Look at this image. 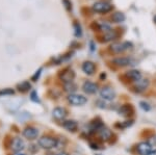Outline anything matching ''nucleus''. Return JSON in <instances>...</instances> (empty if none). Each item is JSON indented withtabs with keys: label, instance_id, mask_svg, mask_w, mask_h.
I'll list each match as a JSON object with an SVG mask.
<instances>
[{
	"label": "nucleus",
	"instance_id": "17",
	"mask_svg": "<svg viewBox=\"0 0 156 155\" xmlns=\"http://www.w3.org/2000/svg\"><path fill=\"white\" fill-rule=\"evenodd\" d=\"M74 76H75L74 72L72 70H68V71L62 72V74L60 75V78L66 83V82H71L73 80V78H74Z\"/></svg>",
	"mask_w": 156,
	"mask_h": 155
},
{
	"label": "nucleus",
	"instance_id": "8",
	"mask_svg": "<svg viewBox=\"0 0 156 155\" xmlns=\"http://www.w3.org/2000/svg\"><path fill=\"white\" fill-rule=\"evenodd\" d=\"M23 136L25 139L32 141V139H36L39 136V130H37L36 127H31V126L26 127L23 130Z\"/></svg>",
	"mask_w": 156,
	"mask_h": 155
},
{
	"label": "nucleus",
	"instance_id": "38",
	"mask_svg": "<svg viewBox=\"0 0 156 155\" xmlns=\"http://www.w3.org/2000/svg\"><path fill=\"white\" fill-rule=\"evenodd\" d=\"M96 155H101V154H96Z\"/></svg>",
	"mask_w": 156,
	"mask_h": 155
},
{
	"label": "nucleus",
	"instance_id": "20",
	"mask_svg": "<svg viewBox=\"0 0 156 155\" xmlns=\"http://www.w3.org/2000/svg\"><path fill=\"white\" fill-rule=\"evenodd\" d=\"M64 89H65V91L68 92V93L74 94V92L77 90V86L74 82L71 81V82H66V83L64 84Z\"/></svg>",
	"mask_w": 156,
	"mask_h": 155
},
{
	"label": "nucleus",
	"instance_id": "1",
	"mask_svg": "<svg viewBox=\"0 0 156 155\" xmlns=\"http://www.w3.org/2000/svg\"><path fill=\"white\" fill-rule=\"evenodd\" d=\"M39 146L45 150H51L57 146V139L52 136H42L39 139Z\"/></svg>",
	"mask_w": 156,
	"mask_h": 155
},
{
	"label": "nucleus",
	"instance_id": "27",
	"mask_svg": "<svg viewBox=\"0 0 156 155\" xmlns=\"http://www.w3.org/2000/svg\"><path fill=\"white\" fill-rule=\"evenodd\" d=\"M97 104H98V107L99 108H102V109H106L107 108V104H106V101L105 100H103V99H101V100H98L97 101Z\"/></svg>",
	"mask_w": 156,
	"mask_h": 155
},
{
	"label": "nucleus",
	"instance_id": "36",
	"mask_svg": "<svg viewBox=\"0 0 156 155\" xmlns=\"http://www.w3.org/2000/svg\"><path fill=\"white\" fill-rule=\"evenodd\" d=\"M154 22H155V23H156V15H155V16H154Z\"/></svg>",
	"mask_w": 156,
	"mask_h": 155
},
{
	"label": "nucleus",
	"instance_id": "22",
	"mask_svg": "<svg viewBox=\"0 0 156 155\" xmlns=\"http://www.w3.org/2000/svg\"><path fill=\"white\" fill-rule=\"evenodd\" d=\"M98 26H99L100 30L104 31V33H105V32H108V31L112 30V26H110V25L108 24V23H106V22H101V21L98 22Z\"/></svg>",
	"mask_w": 156,
	"mask_h": 155
},
{
	"label": "nucleus",
	"instance_id": "25",
	"mask_svg": "<svg viewBox=\"0 0 156 155\" xmlns=\"http://www.w3.org/2000/svg\"><path fill=\"white\" fill-rule=\"evenodd\" d=\"M74 29H75V37H81V34H82L81 26H80L78 23H75L74 24Z\"/></svg>",
	"mask_w": 156,
	"mask_h": 155
},
{
	"label": "nucleus",
	"instance_id": "6",
	"mask_svg": "<svg viewBox=\"0 0 156 155\" xmlns=\"http://www.w3.org/2000/svg\"><path fill=\"white\" fill-rule=\"evenodd\" d=\"M149 84H150V82L148 79L140 78V80L133 82V89H134V91L136 92V93H143V92H145L146 90L149 87Z\"/></svg>",
	"mask_w": 156,
	"mask_h": 155
},
{
	"label": "nucleus",
	"instance_id": "21",
	"mask_svg": "<svg viewBox=\"0 0 156 155\" xmlns=\"http://www.w3.org/2000/svg\"><path fill=\"white\" fill-rule=\"evenodd\" d=\"M118 34L117 32L115 30H110L108 32H105L104 33V37H103V40H104L105 42H109V41H114L115 39H117Z\"/></svg>",
	"mask_w": 156,
	"mask_h": 155
},
{
	"label": "nucleus",
	"instance_id": "24",
	"mask_svg": "<svg viewBox=\"0 0 156 155\" xmlns=\"http://www.w3.org/2000/svg\"><path fill=\"white\" fill-rule=\"evenodd\" d=\"M132 124H133V121L132 120H129V121H125L120 124H117V126H119L120 128H128V127H130Z\"/></svg>",
	"mask_w": 156,
	"mask_h": 155
},
{
	"label": "nucleus",
	"instance_id": "26",
	"mask_svg": "<svg viewBox=\"0 0 156 155\" xmlns=\"http://www.w3.org/2000/svg\"><path fill=\"white\" fill-rule=\"evenodd\" d=\"M140 108H142L143 111H151V105L148 103V102H145V101L140 102Z\"/></svg>",
	"mask_w": 156,
	"mask_h": 155
},
{
	"label": "nucleus",
	"instance_id": "2",
	"mask_svg": "<svg viewBox=\"0 0 156 155\" xmlns=\"http://www.w3.org/2000/svg\"><path fill=\"white\" fill-rule=\"evenodd\" d=\"M68 102L70 104L74 106H81L84 105L87 102V98L84 97L83 95H79V94H69L68 96Z\"/></svg>",
	"mask_w": 156,
	"mask_h": 155
},
{
	"label": "nucleus",
	"instance_id": "16",
	"mask_svg": "<svg viewBox=\"0 0 156 155\" xmlns=\"http://www.w3.org/2000/svg\"><path fill=\"white\" fill-rule=\"evenodd\" d=\"M126 76L133 82H135V81L140 80V78H143L142 73H140L138 70H130V71H128L126 73Z\"/></svg>",
	"mask_w": 156,
	"mask_h": 155
},
{
	"label": "nucleus",
	"instance_id": "11",
	"mask_svg": "<svg viewBox=\"0 0 156 155\" xmlns=\"http://www.w3.org/2000/svg\"><path fill=\"white\" fill-rule=\"evenodd\" d=\"M25 147L24 141L21 137H15L12 142V150L14 152H20L21 150H23Z\"/></svg>",
	"mask_w": 156,
	"mask_h": 155
},
{
	"label": "nucleus",
	"instance_id": "7",
	"mask_svg": "<svg viewBox=\"0 0 156 155\" xmlns=\"http://www.w3.org/2000/svg\"><path fill=\"white\" fill-rule=\"evenodd\" d=\"M82 90L85 94L87 95H94L98 92V84L92 81H85L82 84Z\"/></svg>",
	"mask_w": 156,
	"mask_h": 155
},
{
	"label": "nucleus",
	"instance_id": "10",
	"mask_svg": "<svg viewBox=\"0 0 156 155\" xmlns=\"http://www.w3.org/2000/svg\"><path fill=\"white\" fill-rule=\"evenodd\" d=\"M112 62L118 67H127L130 65H134V61L130 57H117L112 59Z\"/></svg>",
	"mask_w": 156,
	"mask_h": 155
},
{
	"label": "nucleus",
	"instance_id": "35",
	"mask_svg": "<svg viewBox=\"0 0 156 155\" xmlns=\"http://www.w3.org/2000/svg\"><path fill=\"white\" fill-rule=\"evenodd\" d=\"M57 155H68L67 153H64V152H62V153H59V154H57Z\"/></svg>",
	"mask_w": 156,
	"mask_h": 155
},
{
	"label": "nucleus",
	"instance_id": "37",
	"mask_svg": "<svg viewBox=\"0 0 156 155\" xmlns=\"http://www.w3.org/2000/svg\"><path fill=\"white\" fill-rule=\"evenodd\" d=\"M18 155H24V154H18Z\"/></svg>",
	"mask_w": 156,
	"mask_h": 155
},
{
	"label": "nucleus",
	"instance_id": "13",
	"mask_svg": "<svg viewBox=\"0 0 156 155\" xmlns=\"http://www.w3.org/2000/svg\"><path fill=\"white\" fill-rule=\"evenodd\" d=\"M82 71L87 75H93L96 71V66L93 62H84L82 64Z\"/></svg>",
	"mask_w": 156,
	"mask_h": 155
},
{
	"label": "nucleus",
	"instance_id": "19",
	"mask_svg": "<svg viewBox=\"0 0 156 155\" xmlns=\"http://www.w3.org/2000/svg\"><path fill=\"white\" fill-rule=\"evenodd\" d=\"M131 112H132V108L129 104H124L119 109V114L123 117H129L131 114Z\"/></svg>",
	"mask_w": 156,
	"mask_h": 155
},
{
	"label": "nucleus",
	"instance_id": "28",
	"mask_svg": "<svg viewBox=\"0 0 156 155\" xmlns=\"http://www.w3.org/2000/svg\"><path fill=\"white\" fill-rule=\"evenodd\" d=\"M12 94H14V90L12 89H6L4 91L0 92V95H12Z\"/></svg>",
	"mask_w": 156,
	"mask_h": 155
},
{
	"label": "nucleus",
	"instance_id": "9",
	"mask_svg": "<svg viewBox=\"0 0 156 155\" xmlns=\"http://www.w3.org/2000/svg\"><path fill=\"white\" fill-rule=\"evenodd\" d=\"M152 150V146L148 142H140L136 146V152L140 155H148Z\"/></svg>",
	"mask_w": 156,
	"mask_h": 155
},
{
	"label": "nucleus",
	"instance_id": "33",
	"mask_svg": "<svg viewBox=\"0 0 156 155\" xmlns=\"http://www.w3.org/2000/svg\"><path fill=\"white\" fill-rule=\"evenodd\" d=\"M148 155H156V149H152L149 152V154H148Z\"/></svg>",
	"mask_w": 156,
	"mask_h": 155
},
{
	"label": "nucleus",
	"instance_id": "3",
	"mask_svg": "<svg viewBox=\"0 0 156 155\" xmlns=\"http://www.w3.org/2000/svg\"><path fill=\"white\" fill-rule=\"evenodd\" d=\"M132 47V44L129 42H115L110 45V50H112L114 53H123L124 51H126L129 48Z\"/></svg>",
	"mask_w": 156,
	"mask_h": 155
},
{
	"label": "nucleus",
	"instance_id": "23",
	"mask_svg": "<svg viewBox=\"0 0 156 155\" xmlns=\"http://www.w3.org/2000/svg\"><path fill=\"white\" fill-rule=\"evenodd\" d=\"M31 87V86H30V83L28 81H23L21 82V83L18 84V89L19 91H22V92H27L29 91V89Z\"/></svg>",
	"mask_w": 156,
	"mask_h": 155
},
{
	"label": "nucleus",
	"instance_id": "14",
	"mask_svg": "<svg viewBox=\"0 0 156 155\" xmlns=\"http://www.w3.org/2000/svg\"><path fill=\"white\" fill-rule=\"evenodd\" d=\"M98 134H99L100 139H102V141H109L110 139L112 137V132L110 129H108L107 127L103 126L101 129H100L99 131H98Z\"/></svg>",
	"mask_w": 156,
	"mask_h": 155
},
{
	"label": "nucleus",
	"instance_id": "18",
	"mask_svg": "<svg viewBox=\"0 0 156 155\" xmlns=\"http://www.w3.org/2000/svg\"><path fill=\"white\" fill-rule=\"evenodd\" d=\"M112 20L115 23H122V22H124L126 20V16L122 12H115V14H112Z\"/></svg>",
	"mask_w": 156,
	"mask_h": 155
},
{
	"label": "nucleus",
	"instance_id": "15",
	"mask_svg": "<svg viewBox=\"0 0 156 155\" xmlns=\"http://www.w3.org/2000/svg\"><path fill=\"white\" fill-rule=\"evenodd\" d=\"M62 127H64L66 130L68 131H76L78 128V124L75 120H67V121H64L62 123Z\"/></svg>",
	"mask_w": 156,
	"mask_h": 155
},
{
	"label": "nucleus",
	"instance_id": "29",
	"mask_svg": "<svg viewBox=\"0 0 156 155\" xmlns=\"http://www.w3.org/2000/svg\"><path fill=\"white\" fill-rule=\"evenodd\" d=\"M41 71H42V69H40L39 71H37V73L34 74V77H32V80H34V81H37V78H39L40 74H41Z\"/></svg>",
	"mask_w": 156,
	"mask_h": 155
},
{
	"label": "nucleus",
	"instance_id": "34",
	"mask_svg": "<svg viewBox=\"0 0 156 155\" xmlns=\"http://www.w3.org/2000/svg\"><path fill=\"white\" fill-rule=\"evenodd\" d=\"M90 50H92V51L95 50V46H94V43H93V42H90Z\"/></svg>",
	"mask_w": 156,
	"mask_h": 155
},
{
	"label": "nucleus",
	"instance_id": "12",
	"mask_svg": "<svg viewBox=\"0 0 156 155\" xmlns=\"http://www.w3.org/2000/svg\"><path fill=\"white\" fill-rule=\"evenodd\" d=\"M67 111L64 107H55V108L52 111V116H53L54 119L56 120H64L67 117Z\"/></svg>",
	"mask_w": 156,
	"mask_h": 155
},
{
	"label": "nucleus",
	"instance_id": "32",
	"mask_svg": "<svg viewBox=\"0 0 156 155\" xmlns=\"http://www.w3.org/2000/svg\"><path fill=\"white\" fill-rule=\"evenodd\" d=\"M90 148L94 149V150H98V149H99V145H98V144H92V143H90Z\"/></svg>",
	"mask_w": 156,
	"mask_h": 155
},
{
	"label": "nucleus",
	"instance_id": "30",
	"mask_svg": "<svg viewBox=\"0 0 156 155\" xmlns=\"http://www.w3.org/2000/svg\"><path fill=\"white\" fill-rule=\"evenodd\" d=\"M31 100H32V101H34V102L39 101V98H37V93H36V92H32V93H31Z\"/></svg>",
	"mask_w": 156,
	"mask_h": 155
},
{
	"label": "nucleus",
	"instance_id": "5",
	"mask_svg": "<svg viewBox=\"0 0 156 155\" xmlns=\"http://www.w3.org/2000/svg\"><path fill=\"white\" fill-rule=\"evenodd\" d=\"M112 4L107 3L105 1H98L96 3H94L93 5V9L94 12H101V14H106V12H110L112 9Z\"/></svg>",
	"mask_w": 156,
	"mask_h": 155
},
{
	"label": "nucleus",
	"instance_id": "4",
	"mask_svg": "<svg viewBox=\"0 0 156 155\" xmlns=\"http://www.w3.org/2000/svg\"><path fill=\"white\" fill-rule=\"evenodd\" d=\"M99 95L101 99L105 101H112L115 98V91L110 86H103L99 92Z\"/></svg>",
	"mask_w": 156,
	"mask_h": 155
},
{
	"label": "nucleus",
	"instance_id": "31",
	"mask_svg": "<svg viewBox=\"0 0 156 155\" xmlns=\"http://www.w3.org/2000/svg\"><path fill=\"white\" fill-rule=\"evenodd\" d=\"M62 2H64V3L66 4V5H65V6L67 7L68 11H70V9H71V6H70V5H71V3H70V2L68 1V0H62Z\"/></svg>",
	"mask_w": 156,
	"mask_h": 155
}]
</instances>
